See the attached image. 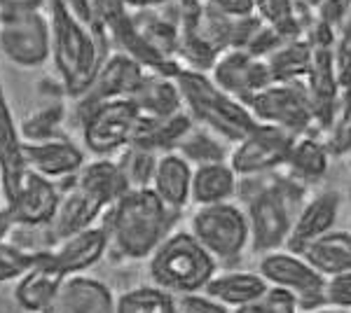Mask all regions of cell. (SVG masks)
Returning <instances> with one entry per match:
<instances>
[{"instance_id":"6da1fadb","label":"cell","mask_w":351,"mask_h":313,"mask_svg":"<svg viewBox=\"0 0 351 313\" xmlns=\"http://www.w3.org/2000/svg\"><path fill=\"white\" fill-rule=\"evenodd\" d=\"M61 201L52 222L47 225V248L61 243L77 231L94 227L104 210H108L117 199L129 192L115 159L99 157L84 164L80 173L59 180Z\"/></svg>"},{"instance_id":"7a4b0ae2","label":"cell","mask_w":351,"mask_h":313,"mask_svg":"<svg viewBox=\"0 0 351 313\" xmlns=\"http://www.w3.org/2000/svg\"><path fill=\"white\" fill-rule=\"evenodd\" d=\"M178 213L171 210L152 187L129 190L108 208L104 227L110 243L129 260H145L173 231Z\"/></svg>"},{"instance_id":"3957f363","label":"cell","mask_w":351,"mask_h":313,"mask_svg":"<svg viewBox=\"0 0 351 313\" xmlns=\"http://www.w3.org/2000/svg\"><path fill=\"white\" fill-rule=\"evenodd\" d=\"M47 14L52 26V64L64 96L75 101L87 92L96 71L112 52L99 42L92 26L68 12L59 0H49Z\"/></svg>"},{"instance_id":"277c9868","label":"cell","mask_w":351,"mask_h":313,"mask_svg":"<svg viewBox=\"0 0 351 313\" xmlns=\"http://www.w3.org/2000/svg\"><path fill=\"white\" fill-rule=\"evenodd\" d=\"M176 84L180 89L183 110L192 117V122L216 134L225 143H239L243 136L256 129L258 119L253 117L251 108L220 89L208 73L180 68Z\"/></svg>"},{"instance_id":"5b68a950","label":"cell","mask_w":351,"mask_h":313,"mask_svg":"<svg viewBox=\"0 0 351 313\" xmlns=\"http://www.w3.org/2000/svg\"><path fill=\"white\" fill-rule=\"evenodd\" d=\"M265 178V175H263ZM256 180V192L248 197V225H251V246L260 253H274L288 243L293 222L300 213V199L304 187L291 175L269 173V180Z\"/></svg>"},{"instance_id":"8992f818","label":"cell","mask_w":351,"mask_h":313,"mask_svg":"<svg viewBox=\"0 0 351 313\" xmlns=\"http://www.w3.org/2000/svg\"><path fill=\"white\" fill-rule=\"evenodd\" d=\"M155 286L173 295L202 292L218 274V260L188 231H171L167 241L148 258Z\"/></svg>"},{"instance_id":"52a82bcc","label":"cell","mask_w":351,"mask_h":313,"mask_svg":"<svg viewBox=\"0 0 351 313\" xmlns=\"http://www.w3.org/2000/svg\"><path fill=\"white\" fill-rule=\"evenodd\" d=\"M190 231L218 262L237 260L251 246L248 215L234 201L199 206L190 220Z\"/></svg>"},{"instance_id":"ba28073f","label":"cell","mask_w":351,"mask_h":313,"mask_svg":"<svg viewBox=\"0 0 351 313\" xmlns=\"http://www.w3.org/2000/svg\"><path fill=\"white\" fill-rule=\"evenodd\" d=\"M0 54L19 68H38L52 59L47 10L0 12Z\"/></svg>"},{"instance_id":"9c48e42d","label":"cell","mask_w":351,"mask_h":313,"mask_svg":"<svg viewBox=\"0 0 351 313\" xmlns=\"http://www.w3.org/2000/svg\"><path fill=\"white\" fill-rule=\"evenodd\" d=\"M258 271L269 283V288H279L293 295L298 309L316 311L321 306H328V278L319 274L300 253H293V250L265 253Z\"/></svg>"},{"instance_id":"30bf717a","label":"cell","mask_w":351,"mask_h":313,"mask_svg":"<svg viewBox=\"0 0 351 313\" xmlns=\"http://www.w3.org/2000/svg\"><path fill=\"white\" fill-rule=\"evenodd\" d=\"M298 138L279 127L258 122L251 134L232 145L228 162L239 178H263L286 166Z\"/></svg>"},{"instance_id":"8fae6325","label":"cell","mask_w":351,"mask_h":313,"mask_svg":"<svg viewBox=\"0 0 351 313\" xmlns=\"http://www.w3.org/2000/svg\"><path fill=\"white\" fill-rule=\"evenodd\" d=\"M248 108L258 122L279 127L293 136H307L319 129L304 82H271Z\"/></svg>"},{"instance_id":"7c38bea8","label":"cell","mask_w":351,"mask_h":313,"mask_svg":"<svg viewBox=\"0 0 351 313\" xmlns=\"http://www.w3.org/2000/svg\"><path fill=\"white\" fill-rule=\"evenodd\" d=\"M138 124L141 115L129 99L99 105L80 122L84 147L96 157L120 155L134 143Z\"/></svg>"},{"instance_id":"4fadbf2b","label":"cell","mask_w":351,"mask_h":313,"mask_svg":"<svg viewBox=\"0 0 351 313\" xmlns=\"http://www.w3.org/2000/svg\"><path fill=\"white\" fill-rule=\"evenodd\" d=\"M145 71L141 68L132 56L122 52H112L108 59L101 64L92 79V84L87 87L80 99L73 101V115L77 117V122H82L84 117L99 105L110 103V101H122L132 99L136 87L141 84Z\"/></svg>"},{"instance_id":"5bb4252c","label":"cell","mask_w":351,"mask_h":313,"mask_svg":"<svg viewBox=\"0 0 351 313\" xmlns=\"http://www.w3.org/2000/svg\"><path fill=\"white\" fill-rule=\"evenodd\" d=\"M213 82L225 89L230 96L241 101L243 105H251V101L271 84V75L267 61L246 49H228L218 56L211 73Z\"/></svg>"},{"instance_id":"9a60e30c","label":"cell","mask_w":351,"mask_h":313,"mask_svg":"<svg viewBox=\"0 0 351 313\" xmlns=\"http://www.w3.org/2000/svg\"><path fill=\"white\" fill-rule=\"evenodd\" d=\"M59 183L26 168L24 178L16 187V195L5 206L10 210L14 227H38V229H43V227H47L52 222L56 208H59Z\"/></svg>"},{"instance_id":"2e32d148","label":"cell","mask_w":351,"mask_h":313,"mask_svg":"<svg viewBox=\"0 0 351 313\" xmlns=\"http://www.w3.org/2000/svg\"><path fill=\"white\" fill-rule=\"evenodd\" d=\"M304 87H307L311 105H314L316 127L330 131L344 94L337 77L332 45H314V56H311L307 77H304Z\"/></svg>"},{"instance_id":"e0dca14e","label":"cell","mask_w":351,"mask_h":313,"mask_svg":"<svg viewBox=\"0 0 351 313\" xmlns=\"http://www.w3.org/2000/svg\"><path fill=\"white\" fill-rule=\"evenodd\" d=\"M43 313H115V297L106 283L89 276H68Z\"/></svg>"},{"instance_id":"ac0fdd59","label":"cell","mask_w":351,"mask_h":313,"mask_svg":"<svg viewBox=\"0 0 351 313\" xmlns=\"http://www.w3.org/2000/svg\"><path fill=\"white\" fill-rule=\"evenodd\" d=\"M110 246V236L106 227H87V229L77 231V234L64 238L61 243L47 248L52 255V262L56 269H61L64 276H77L84 274L87 269L99 262L106 255Z\"/></svg>"},{"instance_id":"d6986e66","label":"cell","mask_w":351,"mask_h":313,"mask_svg":"<svg viewBox=\"0 0 351 313\" xmlns=\"http://www.w3.org/2000/svg\"><path fill=\"white\" fill-rule=\"evenodd\" d=\"M24 162L28 171H36L54 183L80 173V168L87 164L84 152L75 143H71L66 136L43 140V143H26L24 140Z\"/></svg>"},{"instance_id":"ffe728a7","label":"cell","mask_w":351,"mask_h":313,"mask_svg":"<svg viewBox=\"0 0 351 313\" xmlns=\"http://www.w3.org/2000/svg\"><path fill=\"white\" fill-rule=\"evenodd\" d=\"M24 173V136H21L19 124L14 122L8 96L3 92V84H0V183H3L5 203L12 201Z\"/></svg>"},{"instance_id":"44dd1931","label":"cell","mask_w":351,"mask_h":313,"mask_svg":"<svg viewBox=\"0 0 351 313\" xmlns=\"http://www.w3.org/2000/svg\"><path fill=\"white\" fill-rule=\"evenodd\" d=\"M66 278L68 276L61 274V269H56L49 250H38L33 266L16 281L14 301L26 313H43Z\"/></svg>"},{"instance_id":"7402d4cb","label":"cell","mask_w":351,"mask_h":313,"mask_svg":"<svg viewBox=\"0 0 351 313\" xmlns=\"http://www.w3.org/2000/svg\"><path fill=\"white\" fill-rule=\"evenodd\" d=\"M339 215V195L337 192H321L311 197L302 208H300L295 222H293L291 236H288V250L300 253L314 238L332 231Z\"/></svg>"},{"instance_id":"603a6c76","label":"cell","mask_w":351,"mask_h":313,"mask_svg":"<svg viewBox=\"0 0 351 313\" xmlns=\"http://www.w3.org/2000/svg\"><path fill=\"white\" fill-rule=\"evenodd\" d=\"M192 173L195 166L185 162L178 152H164L157 159L150 187L169 208L180 213L192 201Z\"/></svg>"},{"instance_id":"cb8c5ba5","label":"cell","mask_w":351,"mask_h":313,"mask_svg":"<svg viewBox=\"0 0 351 313\" xmlns=\"http://www.w3.org/2000/svg\"><path fill=\"white\" fill-rule=\"evenodd\" d=\"M129 101L143 119L169 117L183 110V99H180L176 77L155 75V73H145Z\"/></svg>"},{"instance_id":"d4e9b609","label":"cell","mask_w":351,"mask_h":313,"mask_svg":"<svg viewBox=\"0 0 351 313\" xmlns=\"http://www.w3.org/2000/svg\"><path fill=\"white\" fill-rule=\"evenodd\" d=\"M192 129H195V122H192V117L185 110L169 117H155V119L141 117L138 131H136L132 145H138L143 150L155 152V155L176 152Z\"/></svg>"},{"instance_id":"484cf974","label":"cell","mask_w":351,"mask_h":313,"mask_svg":"<svg viewBox=\"0 0 351 313\" xmlns=\"http://www.w3.org/2000/svg\"><path fill=\"white\" fill-rule=\"evenodd\" d=\"M300 255L328 281L351 274V231H328L307 243Z\"/></svg>"},{"instance_id":"4316f807","label":"cell","mask_w":351,"mask_h":313,"mask_svg":"<svg viewBox=\"0 0 351 313\" xmlns=\"http://www.w3.org/2000/svg\"><path fill=\"white\" fill-rule=\"evenodd\" d=\"M239 175L230 166V162H216L197 166L192 173V201L197 206L232 201L239 192Z\"/></svg>"},{"instance_id":"83f0119b","label":"cell","mask_w":351,"mask_h":313,"mask_svg":"<svg viewBox=\"0 0 351 313\" xmlns=\"http://www.w3.org/2000/svg\"><path fill=\"white\" fill-rule=\"evenodd\" d=\"M267 290L269 283L260 276V271H230V274L213 276L204 292L211 295L228 309H239L260 299Z\"/></svg>"},{"instance_id":"f1b7e54d","label":"cell","mask_w":351,"mask_h":313,"mask_svg":"<svg viewBox=\"0 0 351 313\" xmlns=\"http://www.w3.org/2000/svg\"><path fill=\"white\" fill-rule=\"evenodd\" d=\"M314 56V45L304 36L288 38L265 56L271 82H304Z\"/></svg>"},{"instance_id":"f546056e","label":"cell","mask_w":351,"mask_h":313,"mask_svg":"<svg viewBox=\"0 0 351 313\" xmlns=\"http://www.w3.org/2000/svg\"><path fill=\"white\" fill-rule=\"evenodd\" d=\"M328 147L324 140H319L314 134L300 136L293 145V152L288 157L286 166L288 175H291L295 183L300 185H309V183H319L328 171Z\"/></svg>"},{"instance_id":"4dcf8cb0","label":"cell","mask_w":351,"mask_h":313,"mask_svg":"<svg viewBox=\"0 0 351 313\" xmlns=\"http://www.w3.org/2000/svg\"><path fill=\"white\" fill-rule=\"evenodd\" d=\"M115 313H180L178 297L160 286L127 290L115 299Z\"/></svg>"},{"instance_id":"1f68e13d","label":"cell","mask_w":351,"mask_h":313,"mask_svg":"<svg viewBox=\"0 0 351 313\" xmlns=\"http://www.w3.org/2000/svg\"><path fill=\"white\" fill-rule=\"evenodd\" d=\"M230 143H225L223 138H218L216 134L202 129L195 124V129L185 136V140L178 145V155L190 162L192 166H204V164H216V162H228Z\"/></svg>"},{"instance_id":"d6a6232c","label":"cell","mask_w":351,"mask_h":313,"mask_svg":"<svg viewBox=\"0 0 351 313\" xmlns=\"http://www.w3.org/2000/svg\"><path fill=\"white\" fill-rule=\"evenodd\" d=\"M66 119V103L64 101H52V103L38 108L21 122V136L26 143H43V140L64 138L61 124Z\"/></svg>"},{"instance_id":"836d02e7","label":"cell","mask_w":351,"mask_h":313,"mask_svg":"<svg viewBox=\"0 0 351 313\" xmlns=\"http://www.w3.org/2000/svg\"><path fill=\"white\" fill-rule=\"evenodd\" d=\"M157 159H160V155H155V152L143 150L138 145H129L120 152L115 162L122 171L124 180H127L129 190H145V187L152 185Z\"/></svg>"},{"instance_id":"e575fe53","label":"cell","mask_w":351,"mask_h":313,"mask_svg":"<svg viewBox=\"0 0 351 313\" xmlns=\"http://www.w3.org/2000/svg\"><path fill=\"white\" fill-rule=\"evenodd\" d=\"M256 14L281 38L302 36V21L295 0H256Z\"/></svg>"},{"instance_id":"d590c367","label":"cell","mask_w":351,"mask_h":313,"mask_svg":"<svg viewBox=\"0 0 351 313\" xmlns=\"http://www.w3.org/2000/svg\"><path fill=\"white\" fill-rule=\"evenodd\" d=\"M36 262V253L28 248H21L16 243H10L8 238L0 241V283L19 281Z\"/></svg>"},{"instance_id":"8d00e7d4","label":"cell","mask_w":351,"mask_h":313,"mask_svg":"<svg viewBox=\"0 0 351 313\" xmlns=\"http://www.w3.org/2000/svg\"><path fill=\"white\" fill-rule=\"evenodd\" d=\"M232 313H298V301L286 290L269 288L260 299L239 306V309H232Z\"/></svg>"},{"instance_id":"74e56055","label":"cell","mask_w":351,"mask_h":313,"mask_svg":"<svg viewBox=\"0 0 351 313\" xmlns=\"http://www.w3.org/2000/svg\"><path fill=\"white\" fill-rule=\"evenodd\" d=\"M332 56H335V68L339 84H342V92H351V12L335 38Z\"/></svg>"},{"instance_id":"f35d334b","label":"cell","mask_w":351,"mask_h":313,"mask_svg":"<svg viewBox=\"0 0 351 313\" xmlns=\"http://www.w3.org/2000/svg\"><path fill=\"white\" fill-rule=\"evenodd\" d=\"M178 297V309L180 313H232L225 304H220L218 299H213L211 295L202 292H188V295H176Z\"/></svg>"},{"instance_id":"ab89813d","label":"cell","mask_w":351,"mask_h":313,"mask_svg":"<svg viewBox=\"0 0 351 313\" xmlns=\"http://www.w3.org/2000/svg\"><path fill=\"white\" fill-rule=\"evenodd\" d=\"M204 8L225 16H253L256 0H202Z\"/></svg>"},{"instance_id":"60d3db41","label":"cell","mask_w":351,"mask_h":313,"mask_svg":"<svg viewBox=\"0 0 351 313\" xmlns=\"http://www.w3.org/2000/svg\"><path fill=\"white\" fill-rule=\"evenodd\" d=\"M326 297L330 306H342V309H351V274L337 276L328 281Z\"/></svg>"},{"instance_id":"b9f144b4","label":"cell","mask_w":351,"mask_h":313,"mask_svg":"<svg viewBox=\"0 0 351 313\" xmlns=\"http://www.w3.org/2000/svg\"><path fill=\"white\" fill-rule=\"evenodd\" d=\"M49 0H0V12H21V10H47Z\"/></svg>"},{"instance_id":"7bdbcfd3","label":"cell","mask_w":351,"mask_h":313,"mask_svg":"<svg viewBox=\"0 0 351 313\" xmlns=\"http://www.w3.org/2000/svg\"><path fill=\"white\" fill-rule=\"evenodd\" d=\"M12 227H14V222H12V218H10L8 206L0 208V241H5V238L12 234Z\"/></svg>"},{"instance_id":"ee69618b","label":"cell","mask_w":351,"mask_h":313,"mask_svg":"<svg viewBox=\"0 0 351 313\" xmlns=\"http://www.w3.org/2000/svg\"><path fill=\"white\" fill-rule=\"evenodd\" d=\"M173 0H127L129 10H150V8H164Z\"/></svg>"},{"instance_id":"f6af8a7d","label":"cell","mask_w":351,"mask_h":313,"mask_svg":"<svg viewBox=\"0 0 351 313\" xmlns=\"http://www.w3.org/2000/svg\"><path fill=\"white\" fill-rule=\"evenodd\" d=\"M309 313H351V309H342V306H321V309L316 311H309Z\"/></svg>"},{"instance_id":"bcb514c9","label":"cell","mask_w":351,"mask_h":313,"mask_svg":"<svg viewBox=\"0 0 351 313\" xmlns=\"http://www.w3.org/2000/svg\"><path fill=\"white\" fill-rule=\"evenodd\" d=\"M342 152H347V155L351 157V134L347 136V140H344V147H342Z\"/></svg>"},{"instance_id":"7dc6e473","label":"cell","mask_w":351,"mask_h":313,"mask_svg":"<svg viewBox=\"0 0 351 313\" xmlns=\"http://www.w3.org/2000/svg\"><path fill=\"white\" fill-rule=\"evenodd\" d=\"M0 195H3V183H0Z\"/></svg>"}]
</instances>
